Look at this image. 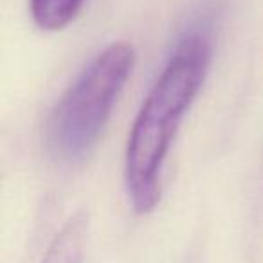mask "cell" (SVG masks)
Segmentation results:
<instances>
[{"label": "cell", "mask_w": 263, "mask_h": 263, "mask_svg": "<svg viewBox=\"0 0 263 263\" xmlns=\"http://www.w3.org/2000/svg\"><path fill=\"white\" fill-rule=\"evenodd\" d=\"M211 9H204L177 40L162 72L132 124L124 180L137 213H150L161 200V175L184 116L205 81L213 54Z\"/></svg>", "instance_id": "cell-1"}, {"label": "cell", "mask_w": 263, "mask_h": 263, "mask_svg": "<svg viewBox=\"0 0 263 263\" xmlns=\"http://www.w3.org/2000/svg\"><path fill=\"white\" fill-rule=\"evenodd\" d=\"M134 63V47L119 42L81 70L56 103L45 126V144L52 157L76 164L92 154Z\"/></svg>", "instance_id": "cell-2"}, {"label": "cell", "mask_w": 263, "mask_h": 263, "mask_svg": "<svg viewBox=\"0 0 263 263\" xmlns=\"http://www.w3.org/2000/svg\"><path fill=\"white\" fill-rule=\"evenodd\" d=\"M88 241V215L76 213L51 241L42 263H83Z\"/></svg>", "instance_id": "cell-3"}, {"label": "cell", "mask_w": 263, "mask_h": 263, "mask_svg": "<svg viewBox=\"0 0 263 263\" xmlns=\"http://www.w3.org/2000/svg\"><path fill=\"white\" fill-rule=\"evenodd\" d=\"M85 0H29L31 18L40 29L58 31L69 26Z\"/></svg>", "instance_id": "cell-4"}]
</instances>
